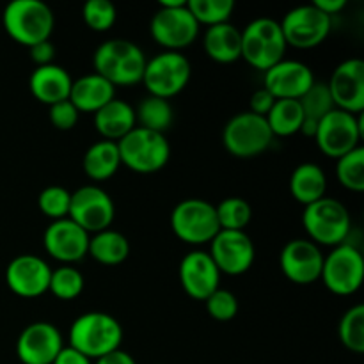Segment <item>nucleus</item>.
Wrapping results in <instances>:
<instances>
[{
  "mask_svg": "<svg viewBox=\"0 0 364 364\" xmlns=\"http://www.w3.org/2000/svg\"><path fill=\"white\" fill-rule=\"evenodd\" d=\"M203 48L206 55L219 64H231L242 59V32L233 23L208 27L203 38Z\"/></svg>",
  "mask_w": 364,
  "mask_h": 364,
  "instance_id": "nucleus-26",
  "label": "nucleus"
},
{
  "mask_svg": "<svg viewBox=\"0 0 364 364\" xmlns=\"http://www.w3.org/2000/svg\"><path fill=\"white\" fill-rule=\"evenodd\" d=\"M71 84L73 78L70 77V73L55 63L38 66L28 78V89L32 96L48 107L70 98Z\"/></svg>",
  "mask_w": 364,
  "mask_h": 364,
  "instance_id": "nucleus-23",
  "label": "nucleus"
},
{
  "mask_svg": "<svg viewBox=\"0 0 364 364\" xmlns=\"http://www.w3.org/2000/svg\"><path fill=\"white\" fill-rule=\"evenodd\" d=\"M313 4H315L322 13H326L327 16L333 18L334 14H338L345 6H347V0H315Z\"/></svg>",
  "mask_w": 364,
  "mask_h": 364,
  "instance_id": "nucleus-46",
  "label": "nucleus"
},
{
  "mask_svg": "<svg viewBox=\"0 0 364 364\" xmlns=\"http://www.w3.org/2000/svg\"><path fill=\"white\" fill-rule=\"evenodd\" d=\"M302 226L308 238L318 247H336L345 244L352 230V219L343 203L323 196L318 201L304 206Z\"/></svg>",
  "mask_w": 364,
  "mask_h": 364,
  "instance_id": "nucleus-5",
  "label": "nucleus"
},
{
  "mask_svg": "<svg viewBox=\"0 0 364 364\" xmlns=\"http://www.w3.org/2000/svg\"><path fill=\"white\" fill-rule=\"evenodd\" d=\"M91 235L77 223L66 219L52 220L43 233V245L48 256L64 265H73L85 258Z\"/></svg>",
  "mask_w": 364,
  "mask_h": 364,
  "instance_id": "nucleus-16",
  "label": "nucleus"
},
{
  "mask_svg": "<svg viewBox=\"0 0 364 364\" xmlns=\"http://www.w3.org/2000/svg\"><path fill=\"white\" fill-rule=\"evenodd\" d=\"M68 217L89 235H95L98 231L109 230L116 217V206L109 192L102 187L85 185L71 192Z\"/></svg>",
  "mask_w": 364,
  "mask_h": 364,
  "instance_id": "nucleus-14",
  "label": "nucleus"
},
{
  "mask_svg": "<svg viewBox=\"0 0 364 364\" xmlns=\"http://www.w3.org/2000/svg\"><path fill=\"white\" fill-rule=\"evenodd\" d=\"M313 139L323 155L338 160L361 146L363 117L340 109L331 110L320 119Z\"/></svg>",
  "mask_w": 364,
  "mask_h": 364,
  "instance_id": "nucleus-11",
  "label": "nucleus"
},
{
  "mask_svg": "<svg viewBox=\"0 0 364 364\" xmlns=\"http://www.w3.org/2000/svg\"><path fill=\"white\" fill-rule=\"evenodd\" d=\"M114 98H116V87L102 75L92 71L73 80L68 100L77 107L78 112L95 114Z\"/></svg>",
  "mask_w": 364,
  "mask_h": 364,
  "instance_id": "nucleus-24",
  "label": "nucleus"
},
{
  "mask_svg": "<svg viewBox=\"0 0 364 364\" xmlns=\"http://www.w3.org/2000/svg\"><path fill=\"white\" fill-rule=\"evenodd\" d=\"M82 167H84V173L87 174V178H91L92 181H105L112 178L121 167L117 142L102 139V141L89 146L87 151L84 153V159H82Z\"/></svg>",
  "mask_w": 364,
  "mask_h": 364,
  "instance_id": "nucleus-28",
  "label": "nucleus"
},
{
  "mask_svg": "<svg viewBox=\"0 0 364 364\" xmlns=\"http://www.w3.org/2000/svg\"><path fill=\"white\" fill-rule=\"evenodd\" d=\"M121 164L139 174H153L167 166L171 159L169 141L164 134L135 127L117 141Z\"/></svg>",
  "mask_w": 364,
  "mask_h": 364,
  "instance_id": "nucleus-7",
  "label": "nucleus"
},
{
  "mask_svg": "<svg viewBox=\"0 0 364 364\" xmlns=\"http://www.w3.org/2000/svg\"><path fill=\"white\" fill-rule=\"evenodd\" d=\"M171 230L188 245H205L220 231L215 205L199 198H188L178 203L171 212Z\"/></svg>",
  "mask_w": 364,
  "mask_h": 364,
  "instance_id": "nucleus-9",
  "label": "nucleus"
},
{
  "mask_svg": "<svg viewBox=\"0 0 364 364\" xmlns=\"http://www.w3.org/2000/svg\"><path fill=\"white\" fill-rule=\"evenodd\" d=\"M84 276L73 265H63L52 270L48 291L59 301H73L84 291Z\"/></svg>",
  "mask_w": 364,
  "mask_h": 364,
  "instance_id": "nucleus-34",
  "label": "nucleus"
},
{
  "mask_svg": "<svg viewBox=\"0 0 364 364\" xmlns=\"http://www.w3.org/2000/svg\"><path fill=\"white\" fill-rule=\"evenodd\" d=\"M187 7L196 18V21L201 25H220L230 21L233 14L235 2L233 0H187Z\"/></svg>",
  "mask_w": 364,
  "mask_h": 364,
  "instance_id": "nucleus-36",
  "label": "nucleus"
},
{
  "mask_svg": "<svg viewBox=\"0 0 364 364\" xmlns=\"http://www.w3.org/2000/svg\"><path fill=\"white\" fill-rule=\"evenodd\" d=\"M340 340L345 348H348L354 354H363L364 352V306L355 304L345 311L341 316L340 327Z\"/></svg>",
  "mask_w": 364,
  "mask_h": 364,
  "instance_id": "nucleus-35",
  "label": "nucleus"
},
{
  "mask_svg": "<svg viewBox=\"0 0 364 364\" xmlns=\"http://www.w3.org/2000/svg\"><path fill=\"white\" fill-rule=\"evenodd\" d=\"M87 255L102 265H121L130 256V242L123 233L109 228L91 235Z\"/></svg>",
  "mask_w": 364,
  "mask_h": 364,
  "instance_id": "nucleus-29",
  "label": "nucleus"
},
{
  "mask_svg": "<svg viewBox=\"0 0 364 364\" xmlns=\"http://www.w3.org/2000/svg\"><path fill=\"white\" fill-rule=\"evenodd\" d=\"M63 348V334L50 322L31 323L16 340V355L23 364H52Z\"/></svg>",
  "mask_w": 364,
  "mask_h": 364,
  "instance_id": "nucleus-21",
  "label": "nucleus"
},
{
  "mask_svg": "<svg viewBox=\"0 0 364 364\" xmlns=\"http://www.w3.org/2000/svg\"><path fill=\"white\" fill-rule=\"evenodd\" d=\"M326 84L336 109L361 116L364 110V63L361 59L352 57L338 64Z\"/></svg>",
  "mask_w": 364,
  "mask_h": 364,
  "instance_id": "nucleus-17",
  "label": "nucleus"
},
{
  "mask_svg": "<svg viewBox=\"0 0 364 364\" xmlns=\"http://www.w3.org/2000/svg\"><path fill=\"white\" fill-rule=\"evenodd\" d=\"M274 141L269 123L251 110L238 112L223 128V144L237 159H255L265 153Z\"/></svg>",
  "mask_w": 364,
  "mask_h": 364,
  "instance_id": "nucleus-8",
  "label": "nucleus"
},
{
  "mask_svg": "<svg viewBox=\"0 0 364 364\" xmlns=\"http://www.w3.org/2000/svg\"><path fill=\"white\" fill-rule=\"evenodd\" d=\"M206 311L217 322H230L238 313V299L233 291L217 288L205 301Z\"/></svg>",
  "mask_w": 364,
  "mask_h": 364,
  "instance_id": "nucleus-40",
  "label": "nucleus"
},
{
  "mask_svg": "<svg viewBox=\"0 0 364 364\" xmlns=\"http://www.w3.org/2000/svg\"><path fill=\"white\" fill-rule=\"evenodd\" d=\"M48 117H50V123H52L57 130L68 132L71 130V128L77 127L80 112H78L77 107H75L70 100H64V102L50 105Z\"/></svg>",
  "mask_w": 364,
  "mask_h": 364,
  "instance_id": "nucleus-41",
  "label": "nucleus"
},
{
  "mask_svg": "<svg viewBox=\"0 0 364 364\" xmlns=\"http://www.w3.org/2000/svg\"><path fill=\"white\" fill-rule=\"evenodd\" d=\"M208 255L212 256L220 274L242 276L251 270L256 258L255 242L245 231L220 230L210 242Z\"/></svg>",
  "mask_w": 364,
  "mask_h": 364,
  "instance_id": "nucleus-15",
  "label": "nucleus"
},
{
  "mask_svg": "<svg viewBox=\"0 0 364 364\" xmlns=\"http://www.w3.org/2000/svg\"><path fill=\"white\" fill-rule=\"evenodd\" d=\"M52 269L36 255H20L9 262L6 269V284L21 299L41 297L48 291Z\"/></svg>",
  "mask_w": 364,
  "mask_h": 364,
  "instance_id": "nucleus-19",
  "label": "nucleus"
},
{
  "mask_svg": "<svg viewBox=\"0 0 364 364\" xmlns=\"http://www.w3.org/2000/svg\"><path fill=\"white\" fill-rule=\"evenodd\" d=\"M2 23L11 39L23 46L48 41L55 27L52 7L43 0H13L2 13Z\"/></svg>",
  "mask_w": 364,
  "mask_h": 364,
  "instance_id": "nucleus-3",
  "label": "nucleus"
},
{
  "mask_svg": "<svg viewBox=\"0 0 364 364\" xmlns=\"http://www.w3.org/2000/svg\"><path fill=\"white\" fill-rule=\"evenodd\" d=\"M338 181L347 191L363 192L364 191V148L352 149L347 155L336 160Z\"/></svg>",
  "mask_w": 364,
  "mask_h": 364,
  "instance_id": "nucleus-37",
  "label": "nucleus"
},
{
  "mask_svg": "<svg viewBox=\"0 0 364 364\" xmlns=\"http://www.w3.org/2000/svg\"><path fill=\"white\" fill-rule=\"evenodd\" d=\"M68 340L71 348L96 361L121 348L123 327L109 313L87 311L71 323Z\"/></svg>",
  "mask_w": 364,
  "mask_h": 364,
  "instance_id": "nucleus-2",
  "label": "nucleus"
},
{
  "mask_svg": "<svg viewBox=\"0 0 364 364\" xmlns=\"http://www.w3.org/2000/svg\"><path fill=\"white\" fill-rule=\"evenodd\" d=\"M31 59L34 60L36 68L38 66H46V64H53V59H55V46L50 41L38 43V45L31 46Z\"/></svg>",
  "mask_w": 364,
  "mask_h": 364,
  "instance_id": "nucleus-43",
  "label": "nucleus"
},
{
  "mask_svg": "<svg viewBox=\"0 0 364 364\" xmlns=\"http://www.w3.org/2000/svg\"><path fill=\"white\" fill-rule=\"evenodd\" d=\"M146 55L141 46L130 39H107L92 53L95 73L102 75L114 87L139 84L146 68Z\"/></svg>",
  "mask_w": 364,
  "mask_h": 364,
  "instance_id": "nucleus-1",
  "label": "nucleus"
},
{
  "mask_svg": "<svg viewBox=\"0 0 364 364\" xmlns=\"http://www.w3.org/2000/svg\"><path fill=\"white\" fill-rule=\"evenodd\" d=\"M92 364H137V363H135V359L132 358L128 352L117 348V350H114V352H110V354L103 355V358L96 359Z\"/></svg>",
  "mask_w": 364,
  "mask_h": 364,
  "instance_id": "nucleus-45",
  "label": "nucleus"
},
{
  "mask_svg": "<svg viewBox=\"0 0 364 364\" xmlns=\"http://www.w3.org/2000/svg\"><path fill=\"white\" fill-rule=\"evenodd\" d=\"M85 25L95 32H107L116 23V6L109 0H87L82 7Z\"/></svg>",
  "mask_w": 364,
  "mask_h": 364,
  "instance_id": "nucleus-39",
  "label": "nucleus"
},
{
  "mask_svg": "<svg viewBox=\"0 0 364 364\" xmlns=\"http://www.w3.org/2000/svg\"><path fill=\"white\" fill-rule=\"evenodd\" d=\"M320 279L334 295H352L361 288L364 279V258L355 245L340 244L323 256Z\"/></svg>",
  "mask_w": 364,
  "mask_h": 364,
  "instance_id": "nucleus-12",
  "label": "nucleus"
},
{
  "mask_svg": "<svg viewBox=\"0 0 364 364\" xmlns=\"http://www.w3.org/2000/svg\"><path fill=\"white\" fill-rule=\"evenodd\" d=\"M265 119L274 137H290L301 134L304 114L299 100H276Z\"/></svg>",
  "mask_w": 364,
  "mask_h": 364,
  "instance_id": "nucleus-31",
  "label": "nucleus"
},
{
  "mask_svg": "<svg viewBox=\"0 0 364 364\" xmlns=\"http://www.w3.org/2000/svg\"><path fill=\"white\" fill-rule=\"evenodd\" d=\"M135 127V109L124 100H110L107 105L95 112V128L105 141H121Z\"/></svg>",
  "mask_w": 364,
  "mask_h": 364,
  "instance_id": "nucleus-25",
  "label": "nucleus"
},
{
  "mask_svg": "<svg viewBox=\"0 0 364 364\" xmlns=\"http://www.w3.org/2000/svg\"><path fill=\"white\" fill-rule=\"evenodd\" d=\"M70 203H71V192L68 188L60 187V185H48L41 191L38 198V206L52 220L66 219L70 213Z\"/></svg>",
  "mask_w": 364,
  "mask_h": 364,
  "instance_id": "nucleus-38",
  "label": "nucleus"
},
{
  "mask_svg": "<svg viewBox=\"0 0 364 364\" xmlns=\"http://www.w3.org/2000/svg\"><path fill=\"white\" fill-rule=\"evenodd\" d=\"M242 59L265 73L284 59L287 41L279 21L274 18H256L242 28Z\"/></svg>",
  "mask_w": 364,
  "mask_h": 364,
  "instance_id": "nucleus-6",
  "label": "nucleus"
},
{
  "mask_svg": "<svg viewBox=\"0 0 364 364\" xmlns=\"http://www.w3.org/2000/svg\"><path fill=\"white\" fill-rule=\"evenodd\" d=\"M52 364H92V361L68 345V347H64L63 350L59 352V355H57L55 361Z\"/></svg>",
  "mask_w": 364,
  "mask_h": 364,
  "instance_id": "nucleus-44",
  "label": "nucleus"
},
{
  "mask_svg": "<svg viewBox=\"0 0 364 364\" xmlns=\"http://www.w3.org/2000/svg\"><path fill=\"white\" fill-rule=\"evenodd\" d=\"M274 103H276V98H274L265 87H259L252 92L249 107H251L252 114H258V116L265 117L267 114L270 112V109L274 107Z\"/></svg>",
  "mask_w": 364,
  "mask_h": 364,
  "instance_id": "nucleus-42",
  "label": "nucleus"
},
{
  "mask_svg": "<svg viewBox=\"0 0 364 364\" xmlns=\"http://www.w3.org/2000/svg\"><path fill=\"white\" fill-rule=\"evenodd\" d=\"M327 176L318 164L304 162L290 176V192L301 205L308 206L326 196Z\"/></svg>",
  "mask_w": 364,
  "mask_h": 364,
  "instance_id": "nucleus-27",
  "label": "nucleus"
},
{
  "mask_svg": "<svg viewBox=\"0 0 364 364\" xmlns=\"http://www.w3.org/2000/svg\"><path fill=\"white\" fill-rule=\"evenodd\" d=\"M192 77L191 60L181 52H164L146 60L142 84L151 96L169 100L187 87Z\"/></svg>",
  "mask_w": 364,
  "mask_h": 364,
  "instance_id": "nucleus-10",
  "label": "nucleus"
},
{
  "mask_svg": "<svg viewBox=\"0 0 364 364\" xmlns=\"http://www.w3.org/2000/svg\"><path fill=\"white\" fill-rule=\"evenodd\" d=\"M315 82L311 68L294 59L279 60L263 73V87L276 100H299Z\"/></svg>",
  "mask_w": 364,
  "mask_h": 364,
  "instance_id": "nucleus-22",
  "label": "nucleus"
},
{
  "mask_svg": "<svg viewBox=\"0 0 364 364\" xmlns=\"http://www.w3.org/2000/svg\"><path fill=\"white\" fill-rule=\"evenodd\" d=\"M323 252L309 238H294L279 255V267L284 277L295 284H311L320 279Z\"/></svg>",
  "mask_w": 364,
  "mask_h": 364,
  "instance_id": "nucleus-18",
  "label": "nucleus"
},
{
  "mask_svg": "<svg viewBox=\"0 0 364 364\" xmlns=\"http://www.w3.org/2000/svg\"><path fill=\"white\" fill-rule=\"evenodd\" d=\"M220 230L245 231L252 220V206L244 198H226L215 206Z\"/></svg>",
  "mask_w": 364,
  "mask_h": 364,
  "instance_id": "nucleus-33",
  "label": "nucleus"
},
{
  "mask_svg": "<svg viewBox=\"0 0 364 364\" xmlns=\"http://www.w3.org/2000/svg\"><path fill=\"white\" fill-rule=\"evenodd\" d=\"M135 119H137V127L166 135L174 119L173 105L169 103V100L148 95L141 100L139 107L135 109Z\"/></svg>",
  "mask_w": 364,
  "mask_h": 364,
  "instance_id": "nucleus-32",
  "label": "nucleus"
},
{
  "mask_svg": "<svg viewBox=\"0 0 364 364\" xmlns=\"http://www.w3.org/2000/svg\"><path fill=\"white\" fill-rule=\"evenodd\" d=\"M279 25L287 46L309 50L326 41L333 27V18L322 13L315 4H306L288 11Z\"/></svg>",
  "mask_w": 364,
  "mask_h": 364,
  "instance_id": "nucleus-13",
  "label": "nucleus"
},
{
  "mask_svg": "<svg viewBox=\"0 0 364 364\" xmlns=\"http://www.w3.org/2000/svg\"><path fill=\"white\" fill-rule=\"evenodd\" d=\"M149 34L167 52H181L198 39L199 23L187 0H160L149 21Z\"/></svg>",
  "mask_w": 364,
  "mask_h": 364,
  "instance_id": "nucleus-4",
  "label": "nucleus"
},
{
  "mask_svg": "<svg viewBox=\"0 0 364 364\" xmlns=\"http://www.w3.org/2000/svg\"><path fill=\"white\" fill-rule=\"evenodd\" d=\"M299 103H301L302 114H304V123H302L301 134L308 135V137L315 135L320 119L326 117L331 110L336 109L326 82H315L299 98Z\"/></svg>",
  "mask_w": 364,
  "mask_h": 364,
  "instance_id": "nucleus-30",
  "label": "nucleus"
},
{
  "mask_svg": "<svg viewBox=\"0 0 364 364\" xmlns=\"http://www.w3.org/2000/svg\"><path fill=\"white\" fill-rule=\"evenodd\" d=\"M181 288L194 301L205 302L217 288H220V276L212 256L201 249L187 252L178 267Z\"/></svg>",
  "mask_w": 364,
  "mask_h": 364,
  "instance_id": "nucleus-20",
  "label": "nucleus"
}]
</instances>
